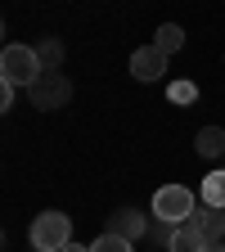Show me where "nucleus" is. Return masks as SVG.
<instances>
[{
    "label": "nucleus",
    "mask_w": 225,
    "mask_h": 252,
    "mask_svg": "<svg viewBox=\"0 0 225 252\" xmlns=\"http://www.w3.org/2000/svg\"><path fill=\"white\" fill-rule=\"evenodd\" d=\"M41 77H45V63H41L36 45H5L0 50V81L32 90Z\"/></svg>",
    "instance_id": "nucleus-1"
},
{
    "label": "nucleus",
    "mask_w": 225,
    "mask_h": 252,
    "mask_svg": "<svg viewBox=\"0 0 225 252\" xmlns=\"http://www.w3.org/2000/svg\"><path fill=\"white\" fill-rule=\"evenodd\" d=\"M27 239H32V248H36V252H63V248L72 243V216L50 207V212H41L36 220H32Z\"/></svg>",
    "instance_id": "nucleus-2"
},
{
    "label": "nucleus",
    "mask_w": 225,
    "mask_h": 252,
    "mask_svg": "<svg viewBox=\"0 0 225 252\" xmlns=\"http://www.w3.org/2000/svg\"><path fill=\"white\" fill-rule=\"evenodd\" d=\"M194 212H198V198L185 185H162L153 194V216L162 225H185V220H194Z\"/></svg>",
    "instance_id": "nucleus-3"
},
{
    "label": "nucleus",
    "mask_w": 225,
    "mask_h": 252,
    "mask_svg": "<svg viewBox=\"0 0 225 252\" xmlns=\"http://www.w3.org/2000/svg\"><path fill=\"white\" fill-rule=\"evenodd\" d=\"M27 99H32V108H41V113H50V108H63L72 99V81L63 77V72H45L36 86L27 90Z\"/></svg>",
    "instance_id": "nucleus-4"
},
{
    "label": "nucleus",
    "mask_w": 225,
    "mask_h": 252,
    "mask_svg": "<svg viewBox=\"0 0 225 252\" xmlns=\"http://www.w3.org/2000/svg\"><path fill=\"white\" fill-rule=\"evenodd\" d=\"M108 234H117V239H126V243H140V239L149 234V220H144L140 207H117V212L108 216Z\"/></svg>",
    "instance_id": "nucleus-5"
},
{
    "label": "nucleus",
    "mask_w": 225,
    "mask_h": 252,
    "mask_svg": "<svg viewBox=\"0 0 225 252\" xmlns=\"http://www.w3.org/2000/svg\"><path fill=\"white\" fill-rule=\"evenodd\" d=\"M162 72H167V54L158 50V45H140L131 54V77L135 81H158Z\"/></svg>",
    "instance_id": "nucleus-6"
},
{
    "label": "nucleus",
    "mask_w": 225,
    "mask_h": 252,
    "mask_svg": "<svg viewBox=\"0 0 225 252\" xmlns=\"http://www.w3.org/2000/svg\"><path fill=\"white\" fill-rule=\"evenodd\" d=\"M212 243L203 239V230L194 225V220H185V225H176V234H171V248L167 252H207Z\"/></svg>",
    "instance_id": "nucleus-7"
},
{
    "label": "nucleus",
    "mask_w": 225,
    "mask_h": 252,
    "mask_svg": "<svg viewBox=\"0 0 225 252\" xmlns=\"http://www.w3.org/2000/svg\"><path fill=\"white\" fill-rule=\"evenodd\" d=\"M194 225L203 230L207 243H225V212L221 207H198L194 212Z\"/></svg>",
    "instance_id": "nucleus-8"
},
{
    "label": "nucleus",
    "mask_w": 225,
    "mask_h": 252,
    "mask_svg": "<svg viewBox=\"0 0 225 252\" xmlns=\"http://www.w3.org/2000/svg\"><path fill=\"white\" fill-rule=\"evenodd\" d=\"M198 198H203V207L225 212V171H207V180L198 185Z\"/></svg>",
    "instance_id": "nucleus-9"
},
{
    "label": "nucleus",
    "mask_w": 225,
    "mask_h": 252,
    "mask_svg": "<svg viewBox=\"0 0 225 252\" xmlns=\"http://www.w3.org/2000/svg\"><path fill=\"white\" fill-rule=\"evenodd\" d=\"M194 149L203 158H225V131L221 126H203V131L194 135Z\"/></svg>",
    "instance_id": "nucleus-10"
},
{
    "label": "nucleus",
    "mask_w": 225,
    "mask_h": 252,
    "mask_svg": "<svg viewBox=\"0 0 225 252\" xmlns=\"http://www.w3.org/2000/svg\"><path fill=\"white\" fill-rule=\"evenodd\" d=\"M153 45H158V50H162V54L171 59V54L185 45V27H176V23H162V27H158V41H153Z\"/></svg>",
    "instance_id": "nucleus-11"
},
{
    "label": "nucleus",
    "mask_w": 225,
    "mask_h": 252,
    "mask_svg": "<svg viewBox=\"0 0 225 252\" xmlns=\"http://www.w3.org/2000/svg\"><path fill=\"white\" fill-rule=\"evenodd\" d=\"M36 54H41V63H45V72H59V68H63V41L50 36V41L36 45Z\"/></svg>",
    "instance_id": "nucleus-12"
},
{
    "label": "nucleus",
    "mask_w": 225,
    "mask_h": 252,
    "mask_svg": "<svg viewBox=\"0 0 225 252\" xmlns=\"http://www.w3.org/2000/svg\"><path fill=\"white\" fill-rule=\"evenodd\" d=\"M90 252H135V243H126V239H117V234H99V239H95L90 243Z\"/></svg>",
    "instance_id": "nucleus-13"
},
{
    "label": "nucleus",
    "mask_w": 225,
    "mask_h": 252,
    "mask_svg": "<svg viewBox=\"0 0 225 252\" xmlns=\"http://www.w3.org/2000/svg\"><path fill=\"white\" fill-rule=\"evenodd\" d=\"M167 99H171V104H194V99H198V86H194V81H171V86H167Z\"/></svg>",
    "instance_id": "nucleus-14"
},
{
    "label": "nucleus",
    "mask_w": 225,
    "mask_h": 252,
    "mask_svg": "<svg viewBox=\"0 0 225 252\" xmlns=\"http://www.w3.org/2000/svg\"><path fill=\"white\" fill-rule=\"evenodd\" d=\"M14 90H18V86H9V81H0V108H14Z\"/></svg>",
    "instance_id": "nucleus-15"
},
{
    "label": "nucleus",
    "mask_w": 225,
    "mask_h": 252,
    "mask_svg": "<svg viewBox=\"0 0 225 252\" xmlns=\"http://www.w3.org/2000/svg\"><path fill=\"white\" fill-rule=\"evenodd\" d=\"M63 252H90L86 243H68V248H63Z\"/></svg>",
    "instance_id": "nucleus-16"
},
{
    "label": "nucleus",
    "mask_w": 225,
    "mask_h": 252,
    "mask_svg": "<svg viewBox=\"0 0 225 252\" xmlns=\"http://www.w3.org/2000/svg\"><path fill=\"white\" fill-rule=\"evenodd\" d=\"M207 252H225V243H212V248H207Z\"/></svg>",
    "instance_id": "nucleus-17"
}]
</instances>
